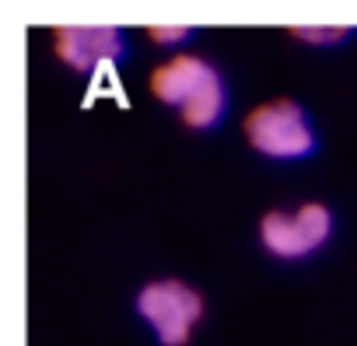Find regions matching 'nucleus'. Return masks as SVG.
<instances>
[{"instance_id": "7", "label": "nucleus", "mask_w": 357, "mask_h": 346, "mask_svg": "<svg viewBox=\"0 0 357 346\" xmlns=\"http://www.w3.org/2000/svg\"><path fill=\"white\" fill-rule=\"evenodd\" d=\"M147 36H151L158 46H175V42L190 39V36H193V29H190V25H151V29H147Z\"/></svg>"}, {"instance_id": "6", "label": "nucleus", "mask_w": 357, "mask_h": 346, "mask_svg": "<svg viewBox=\"0 0 357 346\" xmlns=\"http://www.w3.org/2000/svg\"><path fill=\"white\" fill-rule=\"evenodd\" d=\"M291 36L308 46H336L354 36L350 25H291Z\"/></svg>"}, {"instance_id": "2", "label": "nucleus", "mask_w": 357, "mask_h": 346, "mask_svg": "<svg viewBox=\"0 0 357 346\" xmlns=\"http://www.w3.org/2000/svg\"><path fill=\"white\" fill-rule=\"evenodd\" d=\"M245 143L270 161H301L319 147L312 116L294 98H270L242 119Z\"/></svg>"}, {"instance_id": "5", "label": "nucleus", "mask_w": 357, "mask_h": 346, "mask_svg": "<svg viewBox=\"0 0 357 346\" xmlns=\"http://www.w3.org/2000/svg\"><path fill=\"white\" fill-rule=\"evenodd\" d=\"M53 49L70 70L95 74L105 63H119L126 42L116 25H60L53 32Z\"/></svg>"}, {"instance_id": "4", "label": "nucleus", "mask_w": 357, "mask_h": 346, "mask_svg": "<svg viewBox=\"0 0 357 346\" xmlns=\"http://www.w3.org/2000/svg\"><path fill=\"white\" fill-rule=\"evenodd\" d=\"M333 235V210L319 200L301 203L298 210H266L259 217V245L280 262H298L315 255Z\"/></svg>"}, {"instance_id": "3", "label": "nucleus", "mask_w": 357, "mask_h": 346, "mask_svg": "<svg viewBox=\"0 0 357 346\" xmlns=\"http://www.w3.org/2000/svg\"><path fill=\"white\" fill-rule=\"evenodd\" d=\"M133 308L161 346H186L204 322L207 301L193 283L178 276H161L137 290Z\"/></svg>"}, {"instance_id": "1", "label": "nucleus", "mask_w": 357, "mask_h": 346, "mask_svg": "<svg viewBox=\"0 0 357 346\" xmlns=\"http://www.w3.org/2000/svg\"><path fill=\"white\" fill-rule=\"evenodd\" d=\"M147 88L161 105L175 109L190 129H214L228 112V84L221 70L197 53H178L158 63Z\"/></svg>"}]
</instances>
